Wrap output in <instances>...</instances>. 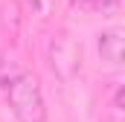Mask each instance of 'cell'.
I'll return each instance as SVG.
<instances>
[{"instance_id":"cell-2","label":"cell","mask_w":125,"mask_h":122,"mask_svg":"<svg viewBox=\"0 0 125 122\" xmlns=\"http://www.w3.org/2000/svg\"><path fill=\"white\" fill-rule=\"evenodd\" d=\"M47 61H50L52 73H55L61 81H73L76 73H79V67H82V47L76 44V38L67 29H58L50 38Z\"/></svg>"},{"instance_id":"cell-6","label":"cell","mask_w":125,"mask_h":122,"mask_svg":"<svg viewBox=\"0 0 125 122\" xmlns=\"http://www.w3.org/2000/svg\"><path fill=\"white\" fill-rule=\"evenodd\" d=\"M26 3H29L32 9H44V0H26Z\"/></svg>"},{"instance_id":"cell-4","label":"cell","mask_w":125,"mask_h":122,"mask_svg":"<svg viewBox=\"0 0 125 122\" xmlns=\"http://www.w3.org/2000/svg\"><path fill=\"white\" fill-rule=\"evenodd\" d=\"M0 20H3V29L9 35H18V26H21V6H18V0H3Z\"/></svg>"},{"instance_id":"cell-3","label":"cell","mask_w":125,"mask_h":122,"mask_svg":"<svg viewBox=\"0 0 125 122\" xmlns=\"http://www.w3.org/2000/svg\"><path fill=\"white\" fill-rule=\"evenodd\" d=\"M122 52H125V35L119 29L99 32V55H102V61L119 67L122 64Z\"/></svg>"},{"instance_id":"cell-1","label":"cell","mask_w":125,"mask_h":122,"mask_svg":"<svg viewBox=\"0 0 125 122\" xmlns=\"http://www.w3.org/2000/svg\"><path fill=\"white\" fill-rule=\"evenodd\" d=\"M6 102L18 122H47V102L41 93V81L32 73H21L6 87Z\"/></svg>"},{"instance_id":"cell-5","label":"cell","mask_w":125,"mask_h":122,"mask_svg":"<svg viewBox=\"0 0 125 122\" xmlns=\"http://www.w3.org/2000/svg\"><path fill=\"white\" fill-rule=\"evenodd\" d=\"M21 73H26V70H21L15 58H6V55H3V58H0V87L6 90V87H9Z\"/></svg>"}]
</instances>
